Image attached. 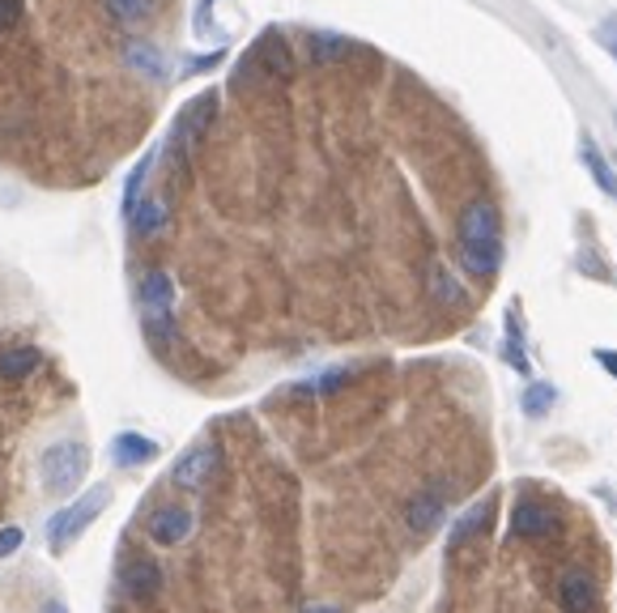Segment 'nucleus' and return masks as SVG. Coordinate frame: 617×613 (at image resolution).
Listing matches in <instances>:
<instances>
[{
	"instance_id": "a211bd4d",
	"label": "nucleus",
	"mask_w": 617,
	"mask_h": 613,
	"mask_svg": "<svg viewBox=\"0 0 617 613\" xmlns=\"http://www.w3.org/2000/svg\"><path fill=\"white\" fill-rule=\"evenodd\" d=\"M298 613H350V610H345V605H320V601H316V605H298Z\"/></svg>"
},
{
	"instance_id": "20e7f679",
	"label": "nucleus",
	"mask_w": 617,
	"mask_h": 613,
	"mask_svg": "<svg viewBox=\"0 0 617 613\" xmlns=\"http://www.w3.org/2000/svg\"><path fill=\"white\" fill-rule=\"evenodd\" d=\"M90 473V448L81 439H56L38 456V482L52 499H68Z\"/></svg>"
},
{
	"instance_id": "ddd939ff",
	"label": "nucleus",
	"mask_w": 617,
	"mask_h": 613,
	"mask_svg": "<svg viewBox=\"0 0 617 613\" xmlns=\"http://www.w3.org/2000/svg\"><path fill=\"white\" fill-rule=\"evenodd\" d=\"M38 362H43V354H38L34 346H13V350H0V380H9V384H22V380H31L34 371H38Z\"/></svg>"
},
{
	"instance_id": "39448f33",
	"label": "nucleus",
	"mask_w": 617,
	"mask_h": 613,
	"mask_svg": "<svg viewBox=\"0 0 617 613\" xmlns=\"http://www.w3.org/2000/svg\"><path fill=\"white\" fill-rule=\"evenodd\" d=\"M107 503H111V485L107 482H98L95 490H86L77 503H65L56 516L47 519V546H52V554H65V549L107 512Z\"/></svg>"
},
{
	"instance_id": "1a4fd4ad",
	"label": "nucleus",
	"mask_w": 617,
	"mask_h": 613,
	"mask_svg": "<svg viewBox=\"0 0 617 613\" xmlns=\"http://www.w3.org/2000/svg\"><path fill=\"white\" fill-rule=\"evenodd\" d=\"M120 588L129 592L132 601H154L163 592V567L154 558H132L120 576Z\"/></svg>"
},
{
	"instance_id": "f3484780",
	"label": "nucleus",
	"mask_w": 617,
	"mask_h": 613,
	"mask_svg": "<svg viewBox=\"0 0 617 613\" xmlns=\"http://www.w3.org/2000/svg\"><path fill=\"white\" fill-rule=\"evenodd\" d=\"M546 405H550V387H532L528 392V414H546Z\"/></svg>"
},
{
	"instance_id": "0eeeda50",
	"label": "nucleus",
	"mask_w": 617,
	"mask_h": 613,
	"mask_svg": "<svg viewBox=\"0 0 617 613\" xmlns=\"http://www.w3.org/2000/svg\"><path fill=\"white\" fill-rule=\"evenodd\" d=\"M192 512L188 507H154L150 519H145V533H150V541L154 546H179L184 537H192Z\"/></svg>"
},
{
	"instance_id": "6ab92c4d",
	"label": "nucleus",
	"mask_w": 617,
	"mask_h": 613,
	"mask_svg": "<svg viewBox=\"0 0 617 613\" xmlns=\"http://www.w3.org/2000/svg\"><path fill=\"white\" fill-rule=\"evenodd\" d=\"M38 613H68V605L60 601V596H52V601H43V610Z\"/></svg>"
},
{
	"instance_id": "9b49d317",
	"label": "nucleus",
	"mask_w": 617,
	"mask_h": 613,
	"mask_svg": "<svg viewBox=\"0 0 617 613\" xmlns=\"http://www.w3.org/2000/svg\"><path fill=\"white\" fill-rule=\"evenodd\" d=\"M511 524H516V537H524V541H541V537H550L553 533L558 516H553L550 503H532V499H524V503H516Z\"/></svg>"
},
{
	"instance_id": "9d476101",
	"label": "nucleus",
	"mask_w": 617,
	"mask_h": 613,
	"mask_svg": "<svg viewBox=\"0 0 617 613\" xmlns=\"http://www.w3.org/2000/svg\"><path fill=\"white\" fill-rule=\"evenodd\" d=\"M558 605L562 613H601V596L584 571H566L558 583Z\"/></svg>"
},
{
	"instance_id": "aec40b11",
	"label": "nucleus",
	"mask_w": 617,
	"mask_h": 613,
	"mask_svg": "<svg viewBox=\"0 0 617 613\" xmlns=\"http://www.w3.org/2000/svg\"><path fill=\"white\" fill-rule=\"evenodd\" d=\"M601 362H605V366H609V371L617 375V354H609V350H601Z\"/></svg>"
},
{
	"instance_id": "f03ea898",
	"label": "nucleus",
	"mask_w": 617,
	"mask_h": 613,
	"mask_svg": "<svg viewBox=\"0 0 617 613\" xmlns=\"http://www.w3.org/2000/svg\"><path fill=\"white\" fill-rule=\"evenodd\" d=\"M455 234H460V264L469 277L489 282L498 273V260H503V230H498V209L494 200L477 196L460 209L455 218Z\"/></svg>"
},
{
	"instance_id": "6e6552de",
	"label": "nucleus",
	"mask_w": 617,
	"mask_h": 613,
	"mask_svg": "<svg viewBox=\"0 0 617 613\" xmlns=\"http://www.w3.org/2000/svg\"><path fill=\"white\" fill-rule=\"evenodd\" d=\"M448 516V490H422V494H414L409 499V507H405V524H409V533H434L439 524Z\"/></svg>"
},
{
	"instance_id": "2eb2a0df",
	"label": "nucleus",
	"mask_w": 617,
	"mask_h": 613,
	"mask_svg": "<svg viewBox=\"0 0 617 613\" xmlns=\"http://www.w3.org/2000/svg\"><path fill=\"white\" fill-rule=\"evenodd\" d=\"M584 162H587V166H592V175H596V184H601V188H605V193H609V196H617V175H614V171H609V162L601 158V150H596L592 141H587V145H584Z\"/></svg>"
},
{
	"instance_id": "4468645a",
	"label": "nucleus",
	"mask_w": 617,
	"mask_h": 613,
	"mask_svg": "<svg viewBox=\"0 0 617 613\" xmlns=\"http://www.w3.org/2000/svg\"><path fill=\"white\" fill-rule=\"evenodd\" d=\"M489 519H494V499L473 503V507H469V512L452 524V546H469V541H477V533L489 528Z\"/></svg>"
},
{
	"instance_id": "f257e3e1",
	"label": "nucleus",
	"mask_w": 617,
	"mask_h": 613,
	"mask_svg": "<svg viewBox=\"0 0 617 613\" xmlns=\"http://www.w3.org/2000/svg\"><path fill=\"white\" fill-rule=\"evenodd\" d=\"M179 0H0V145L26 150L43 102L141 129L170 86Z\"/></svg>"
},
{
	"instance_id": "7ed1b4c3",
	"label": "nucleus",
	"mask_w": 617,
	"mask_h": 613,
	"mask_svg": "<svg viewBox=\"0 0 617 613\" xmlns=\"http://www.w3.org/2000/svg\"><path fill=\"white\" fill-rule=\"evenodd\" d=\"M136 311H141V328L145 337L166 350L175 341V277L166 273L163 264L145 269L136 277Z\"/></svg>"
},
{
	"instance_id": "423d86ee",
	"label": "nucleus",
	"mask_w": 617,
	"mask_h": 613,
	"mask_svg": "<svg viewBox=\"0 0 617 613\" xmlns=\"http://www.w3.org/2000/svg\"><path fill=\"white\" fill-rule=\"evenodd\" d=\"M218 464H222V456L213 444H196L188 452L175 460V469H170V482L179 485V490H205L209 478L218 473Z\"/></svg>"
},
{
	"instance_id": "f8f14e48",
	"label": "nucleus",
	"mask_w": 617,
	"mask_h": 613,
	"mask_svg": "<svg viewBox=\"0 0 617 613\" xmlns=\"http://www.w3.org/2000/svg\"><path fill=\"white\" fill-rule=\"evenodd\" d=\"M154 456H158V444H154L150 435L124 430V435L111 439V460H115L120 469H141V464H150Z\"/></svg>"
},
{
	"instance_id": "dca6fc26",
	"label": "nucleus",
	"mask_w": 617,
	"mask_h": 613,
	"mask_svg": "<svg viewBox=\"0 0 617 613\" xmlns=\"http://www.w3.org/2000/svg\"><path fill=\"white\" fill-rule=\"evenodd\" d=\"M22 541H26V533H22L18 524H4V528H0V558H13V554L22 549Z\"/></svg>"
}]
</instances>
